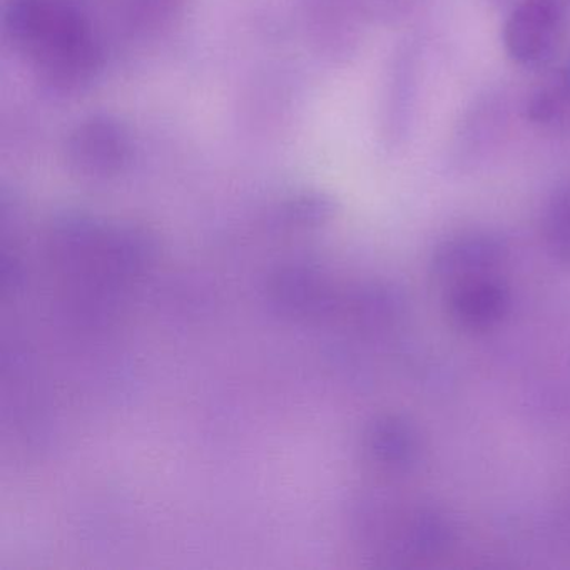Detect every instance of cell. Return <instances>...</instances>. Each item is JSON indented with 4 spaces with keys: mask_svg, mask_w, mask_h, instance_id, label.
<instances>
[{
    "mask_svg": "<svg viewBox=\"0 0 570 570\" xmlns=\"http://www.w3.org/2000/svg\"><path fill=\"white\" fill-rule=\"evenodd\" d=\"M4 24L46 91L68 98L95 81L101 49L88 19L71 0H11Z\"/></svg>",
    "mask_w": 570,
    "mask_h": 570,
    "instance_id": "1",
    "label": "cell"
},
{
    "mask_svg": "<svg viewBox=\"0 0 570 570\" xmlns=\"http://www.w3.org/2000/svg\"><path fill=\"white\" fill-rule=\"evenodd\" d=\"M563 11L559 0H523L503 26L507 55L525 68H542L559 51Z\"/></svg>",
    "mask_w": 570,
    "mask_h": 570,
    "instance_id": "2",
    "label": "cell"
},
{
    "mask_svg": "<svg viewBox=\"0 0 570 570\" xmlns=\"http://www.w3.org/2000/svg\"><path fill=\"white\" fill-rule=\"evenodd\" d=\"M505 239L490 232H460L442 239L430 256V273L443 286L493 275L509 259Z\"/></svg>",
    "mask_w": 570,
    "mask_h": 570,
    "instance_id": "3",
    "label": "cell"
},
{
    "mask_svg": "<svg viewBox=\"0 0 570 570\" xmlns=\"http://www.w3.org/2000/svg\"><path fill=\"white\" fill-rule=\"evenodd\" d=\"M66 156L79 175L108 178L125 168L131 156V141L125 126L109 116H92L79 122L69 135Z\"/></svg>",
    "mask_w": 570,
    "mask_h": 570,
    "instance_id": "4",
    "label": "cell"
},
{
    "mask_svg": "<svg viewBox=\"0 0 570 570\" xmlns=\"http://www.w3.org/2000/svg\"><path fill=\"white\" fill-rule=\"evenodd\" d=\"M509 283L493 275L475 276L445 288V313L456 328L466 333L495 330L512 312Z\"/></svg>",
    "mask_w": 570,
    "mask_h": 570,
    "instance_id": "5",
    "label": "cell"
},
{
    "mask_svg": "<svg viewBox=\"0 0 570 570\" xmlns=\"http://www.w3.org/2000/svg\"><path fill=\"white\" fill-rule=\"evenodd\" d=\"M422 435L409 420L392 416L375 433V453L393 470H410L422 456Z\"/></svg>",
    "mask_w": 570,
    "mask_h": 570,
    "instance_id": "6",
    "label": "cell"
},
{
    "mask_svg": "<svg viewBox=\"0 0 570 570\" xmlns=\"http://www.w3.org/2000/svg\"><path fill=\"white\" fill-rule=\"evenodd\" d=\"M542 236L549 255L570 269V183L557 189L547 203Z\"/></svg>",
    "mask_w": 570,
    "mask_h": 570,
    "instance_id": "7",
    "label": "cell"
},
{
    "mask_svg": "<svg viewBox=\"0 0 570 570\" xmlns=\"http://www.w3.org/2000/svg\"><path fill=\"white\" fill-rule=\"evenodd\" d=\"M570 115V58L552 85L540 89L527 106V116L537 125H556Z\"/></svg>",
    "mask_w": 570,
    "mask_h": 570,
    "instance_id": "8",
    "label": "cell"
},
{
    "mask_svg": "<svg viewBox=\"0 0 570 570\" xmlns=\"http://www.w3.org/2000/svg\"><path fill=\"white\" fill-rule=\"evenodd\" d=\"M179 2L181 0H139L138 4L141 8L142 14H146V11L149 14H153V18H165V14H171L173 9L178 8Z\"/></svg>",
    "mask_w": 570,
    "mask_h": 570,
    "instance_id": "9",
    "label": "cell"
}]
</instances>
